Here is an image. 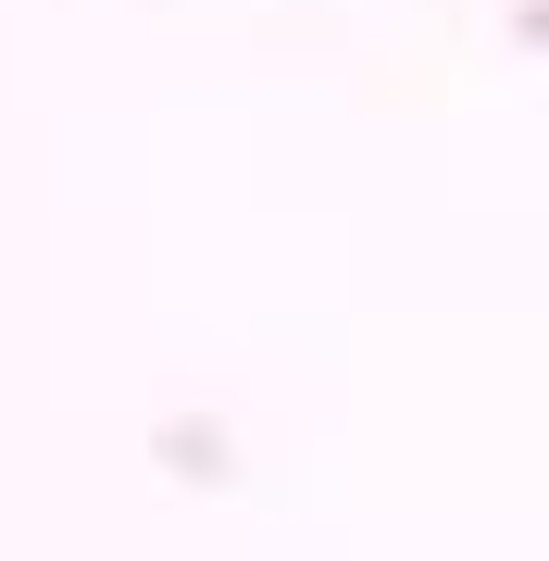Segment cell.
Wrapping results in <instances>:
<instances>
[]
</instances>
